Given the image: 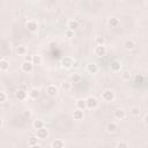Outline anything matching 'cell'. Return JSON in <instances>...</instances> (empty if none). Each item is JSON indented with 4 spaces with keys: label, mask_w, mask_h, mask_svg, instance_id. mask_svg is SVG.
<instances>
[{
    "label": "cell",
    "mask_w": 148,
    "mask_h": 148,
    "mask_svg": "<svg viewBox=\"0 0 148 148\" xmlns=\"http://www.w3.org/2000/svg\"><path fill=\"white\" fill-rule=\"evenodd\" d=\"M108 23H109V25L111 27V28H117L119 24H120V21H119V18H117V17H110L109 20H108Z\"/></svg>",
    "instance_id": "obj_21"
},
{
    "label": "cell",
    "mask_w": 148,
    "mask_h": 148,
    "mask_svg": "<svg viewBox=\"0 0 148 148\" xmlns=\"http://www.w3.org/2000/svg\"><path fill=\"white\" fill-rule=\"evenodd\" d=\"M32 62H36L37 65H40V64L43 62V58H42V56H39V54H36V56H34Z\"/></svg>",
    "instance_id": "obj_29"
},
{
    "label": "cell",
    "mask_w": 148,
    "mask_h": 148,
    "mask_svg": "<svg viewBox=\"0 0 148 148\" xmlns=\"http://www.w3.org/2000/svg\"><path fill=\"white\" fill-rule=\"evenodd\" d=\"M71 80L75 83V82H77V81H80V75L79 74H72V76H71Z\"/></svg>",
    "instance_id": "obj_33"
},
{
    "label": "cell",
    "mask_w": 148,
    "mask_h": 148,
    "mask_svg": "<svg viewBox=\"0 0 148 148\" xmlns=\"http://www.w3.org/2000/svg\"><path fill=\"white\" fill-rule=\"evenodd\" d=\"M36 136L38 138V140H46V139H49V136H50V132H49V130L44 126V127H42V128H39V130H36Z\"/></svg>",
    "instance_id": "obj_4"
},
{
    "label": "cell",
    "mask_w": 148,
    "mask_h": 148,
    "mask_svg": "<svg viewBox=\"0 0 148 148\" xmlns=\"http://www.w3.org/2000/svg\"><path fill=\"white\" fill-rule=\"evenodd\" d=\"M147 119H148V114L146 113V114L143 116V119H142V120H143V124H145V125H147V124H148V121H147Z\"/></svg>",
    "instance_id": "obj_35"
},
{
    "label": "cell",
    "mask_w": 148,
    "mask_h": 148,
    "mask_svg": "<svg viewBox=\"0 0 148 148\" xmlns=\"http://www.w3.org/2000/svg\"><path fill=\"white\" fill-rule=\"evenodd\" d=\"M86 104H87V109L95 110V109H97L99 106V101L95 96H88L86 98Z\"/></svg>",
    "instance_id": "obj_2"
},
{
    "label": "cell",
    "mask_w": 148,
    "mask_h": 148,
    "mask_svg": "<svg viewBox=\"0 0 148 148\" xmlns=\"http://www.w3.org/2000/svg\"><path fill=\"white\" fill-rule=\"evenodd\" d=\"M123 46H124V49H125L126 51H132V50L135 47V42H134L133 39L128 38V39H126V40L124 42Z\"/></svg>",
    "instance_id": "obj_16"
},
{
    "label": "cell",
    "mask_w": 148,
    "mask_h": 148,
    "mask_svg": "<svg viewBox=\"0 0 148 148\" xmlns=\"http://www.w3.org/2000/svg\"><path fill=\"white\" fill-rule=\"evenodd\" d=\"M79 27H80V24H79V22H77L76 20H71V21H68V23H67V29L73 30V31H75Z\"/></svg>",
    "instance_id": "obj_20"
},
{
    "label": "cell",
    "mask_w": 148,
    "mask_h": 148,
    "mask_svg": "<svg viewBox=\"0 0 148 148\" xmlns=\"http://www.w3.org/2000/svg\"><path fill=\"white\" fill-rule=\"evenodd\" d=\"M75 106L77 109H81V110H86L87 109V104H86V98H77L76 102H75Z\"/></svg>",
    "instance_id": "obj_19"
},
{
    "label": "cell",
    "mask_w": 148,
    "mask_h": 148,
    "mask_svg": "<svg viewBox=\"0 0 148 148\" xmlns=\"http://www.w3.org/2000/svg\"><path fill=\"white\" fill-rule=\"evenodd\" d=\"M113 117L117 120H124L126 118V111L124 109H121V108H117L113 111Z\"/></svg>",
    "instance_id": "obj_6"
},
{
    "label": "cell",
    "mask_w": 148,
    "mask_h": 148,
    "mask_svg": "<svg viewBox=\"0 0 148 148\" xmlns=\"http://www.w3.org/2000/svg\"><path fill=\"white\" fill-rule=\"evenodd\" d=\"M16 53H17L18 56H25V54L28 53L27 46H24V45H18L17 49H16Z\"/></svg>",
    "instance_id": "obj_25"
},
{
    "label": "cell",
    "mask_w": 148,
    "mask_h": 148,
    "mask_svg": "<svg viewBox=\"0 0 148 148\" xmlns=\"http://www.w3.org/2000/svg\"><path fill=\"white\" fill-rule=\"evenodd\" d=\"M130 146V143L127 141H119L116 143V147H120V148H127Z\"/></svg>",
    "instance_id": "obj_30"
},
{
    "label": "cell",
    "mask_w": 148,
    "mask_h": 148,
    "mask_svg": "<svg viewBox=\"0 0 148 148\" xmlns=\"http://www.w3.org/2000/svg\"><path fill=\"white\" fill-rule=\"evenodd\" d=\"M0 72H1V68H0Z\"/></svg>",
    "instance_id": "obj_38"
},
{
    "label": "cell",
    "mask_w": 148,
    "mask_h": 148,
    "mask_svg": "<svg viewBox=\"0 0 148 148\" xmlns=\"http://www.w3.org/2000/svg\"><path fill=\"white\" fill-rule=\"evenodd\" d=\"M61 66H62V68H65V69H71V68H73V64H74V59L72 58V57H69V56H65L62 59H61Z\"/></svg>",
    "instance_id": "obj_3"
},
{
    "label": "cell",
    "mask_w": 148,
    "mask_h": 148,
    "mask_svg": "<svg viewBox=\"0 0 148 148\" xmlns=\"http://www.w3.org/2000/svg\"><path fill=\"white\" fill-rule=\"evenodd\" d=\"M28 146H29V147H40V145H39V142H38V138H37L36 135L30 136V138L28 139Z\"/></svg>",
    "instance_id": "obj_18"
},
{
    "label": "cell",
    "mask_w": 148,
    "mask_h": 148,
    "mask_svg": "<svg viewBox=\"0 0 148 148\" xmlns=\"http://www.w3.org/2000/svg\"><path fill=\"white\" fill-rule=\"evenodd\" d=\"M40 95V90L38 88H31L29 91H28V96L31 98V99H37Z\"/></svg>",
    "instance_id": "obj_17"
},
{
    "label": "cell",
    "mask_w": 148,
    "mask_h": 148,
    "mask_svg": "<svg viewBox=\"0 0 148 148\" xmlns=\"http://www.w3.org/2000/svg\"><path fill=\"white\" fill-rule=\"evenodd\" d=\"M73 118H74V120H77V121L82 120L84 118V110H81V109H77L76 108L73 111Z\"/></svg>",
    "instance_id": "obj_14"
},
{
    "label": "cell",
    "mask_w": 148,
    "mask_h": 148,
    "mask_svg": "<svg viewBox=\"0 0 148 148\" xmlns=\"http://www.w3.org/2000/svg\"><path fill=\"white\" fill-rule=\"evenodd\" d=\"M73 67H79V62H77V60H75V59H74V64H73Z\"/></svg>",
    "instance_id": "obj_36"
},
{
    "label": "cell",
    "mask_w": 148,
    "mask_h": 148,
    "mask_svg": "<svg viewBox=\"0 0 148 148\" xmlns=\"http://www.w3.org/2000/svg\"><path fill=\"white\" fill-rule=\"evenodd\" d=\"M7 98H8V96H7V94H6L5 91H2V90H0V103H5V102L7 101Z\"/></svg>",
    "instance_id": "obj_31"
},
{
    "label": "cell",
    "mask_w": 148,
    "mask_h": 148,
    "mask_svg": "<svg viewBox=\"0 0 148 148\" xmlns=\"http://www.w3.org/2000/svg\"><path fill=\"white\" fill-rule=\"evenodd\" d=\"M60 87H61L62 90L68 91V90H71V88H72V83H71L69 81H65V82H62V83L60 84Z\"/></svg>",
    "instance_id": "obj_28"
},
{
    "label": "cell",
    "mask_w": 148,
    "mask_h": 148,
    "mask_svg": "<svg viewBox=\"0 0 148 148\" xmlns=\"http://www.w3.org/2000/svg\"><path fill=\"white\" fill-rule=\"evenodd\" d=\"M106 46L105 45H96L94 49V54L96 57H103L106 54Z\"/></svg>",
    "instance_id": "obj_8"
},
{
    "label": "cell",
    "mask_w": 148,
    "mask_h": 148,
    "mask_svg": "<svg viewBox=\"0 0 148 148\" xmlns=\"http://www.w3.org/2000/svg\"><path fill=\"white\" fill-rule=\"evenodd\" d=\"M94 42L96 45H105V37L103 36H96L94 38Z\"/></svg>",
    "instance_id": "obj_27"
},
{
    "label": "cell",
    "mask_w": 148,
    "mask_h": 148,
    "mask_svg": "<svg viewBox=\"0 0 148 148\" xmlns=\"http://www.w3.org/2000/svg\"><path fill=\"white\" fill-rule=\"evenodd\" d=\"M32 59H34V56L32 54L27 53L25 56H23V61H31L32 62Z\"/></svg>",
    "instance_id": "obj_32"
},
{
    "label": "cell",
    "mask_w": 148,
    "mask_h": 148,
    "mask_svg": "<svg viewBox=\"0 0 148 148\" xmlns=\"http://www.w3.org/2000/svg\"><path fill=\"white\" fill-rule=\"evenodd\" d=\"M15 96L18 101H25L28 97V90H25L24 88H18L15 92Z\"/></svg>",
    "instance_id": "obj_10"
},
{
    "label": "cell",
    "mask_w": 148,
    "mask_h": 148,
    "mask_svg": "<svg viewBox=\"0 0 148 148\" xmlns=\"http://www.w3.org/2000/svg\"><path fill=\"white\" fill-rule=\"evenodd\" d=\"M101 98H102V101H104L106 103H111L116 99V94L112 89H104L101 94Z\"/></svg>",
    "instance_id": "obj_1"
},
{
    "label": "cell",
    "mask_w": 148,
    "mask_h": 148,
    "mask_svg": "<svg viewBox=\"0 0 148 148\" xmlns=\"http://www.w3.org/2000/svg\"><path fill=\"white\" fill-rule=\"evenodd\" d=\"M121 67H123V64L120 60H113L111 62V71L114 72V73H118L121 71Z\"/></svg>",
    "instance_id": "obj_15"
},
{
    "label": "cell",
    "mask_w": 148,
    "mask_h": 148,
    "mask_svg": "<svg viewBox=\"0 0 148 148\" xmlns=\"http://www.w3.org/2000/svg\"><path fill=\"white\" fill-rule=\"evenodd\" d=\"M52 148H62L65 147V141H62L61 139H56L52 143H51Z\"/></svg>",
    "instance_id": "obj_24"
},
{
    "label": "cell",
    "mask_w": 148,
    "mask_h": 148,
    "mask_svg": "<svg viewBox=\"0 0 148 148\" xmlns=\"http://www.w3.org/2000/svg\"><path fill=\"white\" fill-rule=\"evenodd\" d=\"M2 125H3V120H2V118L0 117V127H2Z\"/></svg>",
    "instance_id": "obj_37"
},
{
    "label": "cell",
    "mask_w": 148,
    "mask_h": 148,
    "mask_svg": "<svg viewBox=\"0 0 148 148\" xmlns=\"http://www.w3.org/2000/svg\"><path fill=\"white\" fill-rule=\"evenodd\" d=\"M120 77H121L123 81H130L131 77H132V73H131L130 71L125 69V71H123V72L120 73Z\"/></svg>",
    "instance_id": "obj_23"
},
{
    "label": "cell",
    "mask_w": 148,
    "mask_h": 148,
    "mask_svg": "<svg viewBox=\"0 0 148 148\" xmlns=\"http://www.w3.org/2000/svg\"><path fill=\"white\" fill-rule=\"evenodd\" d=\"M0 68H1V71H7L9 68V61L5 58L0 59Z\"/></svg>",
    "instance_id": "obj_26"
},
{
    "label": "cell",
    "mask_w": 148,
    "mask_h": 148,
    "mask_svg": "<svg viewBox=\"0 0 148 148\" xmlns=\"http://www.w3.org/2000/svg\"><path fill=\"white\" fill-rule=\"evenodd\" d=\"M65 34H66V36H67L68 38H72V37L74 36V34H75V31H73V30H69V29H67Z\"/></svg>",
    "instance_id": "obj_34"
},
{
    "label": "cell",
    "mask_w": 148,
    "mask_h": 148,
    "mask_svg": "<svg viewBox=\"0 0 148 148\" xmlns=\"http://www.w3.org/2000/svg\"><path fill=\"white\" fill-rule=\"evenodd\" d=\"M45 126V121L43 120V119H37V120H35L34 123H32V127H34V130L36 131V130H39V128H42V127H44Z\"/></svg>",
    "instance_id": "obj_22"
},
{
    "label": "cell",
    "mask_w": 148,
    "mask_h": 148,
    "mask_svg": "<svg viewBox=\"0 0 148 148\" xmlns=\"http://www.w3.org/2000/svg\"><path fill=\"white\" fill-rule=\"evenodd\" d=\"M98 71H99V67L96 62H90L87 65V72L89 74H97Z\"/></svg>",
    "instance_id": "obj_13"
},
{
    "label": "cell",
    "mask_w": 148,
    "mask_h": 148,
    "mask_svg": "<svg viewBox=\"0 0 148 148\" xmlns=\"http://www.w3.org/2000/svg\"><path fill=\"white\" fill-rule=\"evenodd\" d=\"M21 69H22V72H24V73H32V71H34V62H31V61H23L22 64H21Z\"/></svg>",
    "instance_id": "obj_9"
},
{
    "label": "cell",
    "mask_w": 148,
    "mask_h": 148,
    "mask_svg": "<svg viewBox=\"0 0 148 148\" xmlns=\"http://www.w3.org/2000/svg\"><path fill=\"white\" fill-rule=\"evenodd\" d=\"M25 27H27L28 31H30V32H36L38 30V23L35 20H28L25 23Z\"/></svg>",
    "instance_id": "obj_7"
},
{
    "label": "cell",
    "mask_w": 148,
    "mask_h": 148,
    "mask_svg": "<svg viewBox=\"0 0 148 148\" xmlns=\"http://www.w3.org/2000/svg\"><path fill=\"white\" fill-rule=\"evenodd\" d=\"M105 130H106V132L109 134H113V133H116L118 131V124L114 123V121H110V123L106 124Z\"/></svg>",
    "instance_id": "obj_11"
},
{
    "label": "cell",
    "mask_w": 148,
    "mask_h": 148,
    "mask_svg": "<svg viewBox=\"0 0 148 148\" xmlns=\"http://www.w3.org/2000/svg\"><path fill=\"white\" fill-rule=\"evenodd\" d=\"M128 112H130V116H132V117H134V118L140 117V116H141V108L138 106V105H133V106L130 108Z\"/></svg>",
    "instance_id": "obj_12"
},
{
    "label": "cell",
    "mask_w": 148,
    "mask_h": 148,
    "mask_svg": "<svg viewBox=\"0 0 148 148\" xmlns=\"http://www.w3.org/2000/svg\"><path fill=\"white\" fill-rule=\"evenodd\" d=\"M45 91H46V95L50 96V97H56L58 94H59V87L56 86V84H49L46 88H45Z\"/></svg>",
    "instance_id": "obj_5"
}]
</instances>
